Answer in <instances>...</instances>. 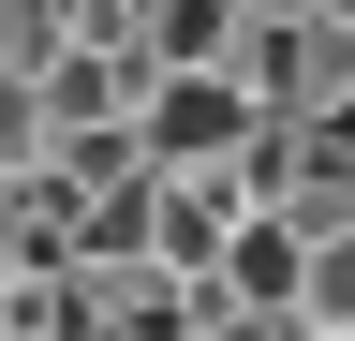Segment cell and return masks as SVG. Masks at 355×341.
<instances>
[{"instance_id":"5b68a950","label":"cell","mask_w":355,"mask_h":341,"mask_svg":"<svg viewBox=\"0 0 355 341\" xmlns=\"http://www.w3.org/2000/svg\"><path fill=\"white\" fill-rule=\"evenodd\" d=\"M193 341H311V326H282V312H237V297H207V326Z\"/></svg>"},{"instance_id":"6da1fadb","label":"cell","mask_w":355,"mask_h":341,"mask_svg":"<svg viewBox=\"0 0 355 341\" xmlns=\"http://www.w3.org/2000/svg\"><path fill=\"white\" fill-rule=\"evenodd\" d=\"M266 134H282V119H266L237 74H163V104H148V163H163L178 193H237Z\"/></svg>"},{"instance_id":"7a4b0ae2","label":"cell","mask_w":355,"mask_h":341,"mask_svg":"<svg viewBox=\"0 0 355 341\" xmlns=\"http://www.w3.org/2000/svg\"><path fill=\"white\" fill-rule=\"evenodd\" d=\"M222 297H237V312H282V326H296V297H311V238L282 223V208H252V223H237V267H222Z\"/></svg>"},{"instance_id":"3957f363","label":"cell","mask_w":355,"mask_h":341,"mask_svg":"<svg viewBox=\"0 0 355 341\" xmlns=\"http://www.w3.org/2000/svg\"><path fill=\"white\" fill-rule=\"evenodd\" d=\"M74 60V0H0V90H44Z\"/></svg>"},{"instance_id":"277c9868","label":"cell","mask_w":355,"mask_h":341,"mask_svg":"<svg viewBox=\"0 0 355 341\" xmlns=\"http://www.w3.org/2000/svg\"><path fill=\"white\" fill-rule=\"evenodd\" d=\"M296 326H311V341H355V238H326V252H311V297H296Z\"/></svg>"}]
</instances>
